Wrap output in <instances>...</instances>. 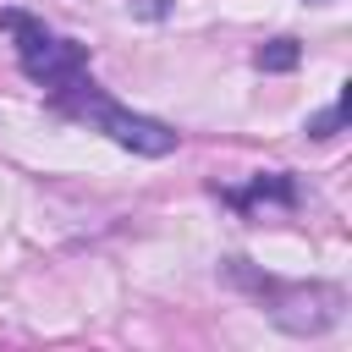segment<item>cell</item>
Returning a JSON list of instances; mask_svg holds the SVG:
<instances>
[{
	"label": "cell",
	"instance_id": "6da1fadb",
	"mask_svg": "<svg viewBox=\"0 0 352 352\" xmlns=\"http://www.w3.org/2000/svg\"><path fill=\"white\" fill-rule=\"evenodd\" d=\"M88 110H94V121H99L121 148H132V154L160 160V154L176 148V132H170L165 121H154V116H132V110H121V104H110V99H88L82 116H88Z\"/></svg>",
	"mask_w": 352,
	"mask_h": 352
},
{
	"label": "cell",
	"instance_id": "277c9868",
	"mask_svg": "<svg viewBox=\"0 0 352 352\" xmlns=\"http://www.w3.org/2000/svg\"><path fill=\"white\" fill-rule=\"evenodd\" d=\"M253 60H258V72H292V66L302 60V44H297V38H270Z\"/></svg>",
	"mask_w": 352,
	"mask_h": 352
},
{
	"label": "cell",
	"instance_id": "5b68a950",
	"mask_svg": "<svg viewBox=\"0 0 352 352\" xmlns=\"http://www.w3.org/2000/svg\"><path fill=\"white\" fill-rule=\"evenodd\" d=\"M346 104H352V94H341V104H330V110H319V116L308 121V138H336V132L346 126Z\"/></svg>",
	"mask_w": 352,
	"mask_h": 352
},
{
	"label": "cell",
	"instance_id": "3957f363",
	"mask_svg": "<svg viewBox=\"0 0 352 352\" xmlns=\"http://www.w3.org/2000/svg\"><path fill=\"white\" fill-rule=\"evenodd\" d=\"M236 204H297V187H292L280 170H270V176H253V187H248Z\"/></svg>",
	"mask_w": 352,
	"mask_h": 352
},
{
	"label": "cell",
	"instance_id": "7a4b0ae2",
	"mask_svg": "<svg viewBox=\"0 0 352 352\" xmlns=\"http://www.w3.org/2000/svg\"><path fill=\"white\" fill-rule=\"evenodd\" d=\"M22 72L44 88H72L82 72H88V50L77 38H55V33H38L33 44H22Z\"/></svg>",
	"mask_w": 352,
	"mask_h": 352
}]
</instances>
